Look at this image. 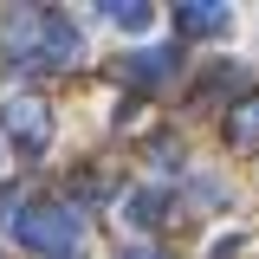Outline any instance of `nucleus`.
I'll list each match as a JSON object with an SVG mask.
<instances>
[{
  "mask_svg": "<svg viewBox=\"0 0 259 259\" xmlns=\"http://www.w3.org/2000/svg\"><path fill=\"white\" fill-rule=\"evenodd\" d=\"M104 20L117 32H130V39H149L156 32V7H143V0H123V7H104Z\"/></svg>",
  "mask_w": 259,
  "mask_h": 259,
  "instance_id": "0eeeda50",
  "label": "nucleus"
},
{
  "mask_svg": "<svg viewBox=\"0 0 259 259\" xmlns=\"http://www.w3.org/2000/svg\"><path fill=\"white\" fill-rule=\"evenodd\" d=\"M117 259H162L156 246H143V240H130V246H117Z\"/></svg>",
  "mask_w": 259,
  "mask_h": 259,
  "instance_id": "6e6552de",
  "label": "nucleus"
},
{
  "mask_svg": "<svg viewBox=\"0 0 259 259\" xmlns=\"http://www.w3.org/2000/svg\"><path fill=\"white\" fill-rule=\"evenodd\" d=\"M0 233L26 253H46V259H65L84 246V214L78 207H20L13 221H0Z\"/></svg>",
  "mask_w": 259,
  "mask_h": 259,
  "instance_id": "f257e3e1",
  "label": "nucleus"
},
{
  "mask_svg": "<svg viewBox=\"0 0 259 259\" xmlns=\"http://www.w3.org/2000/svg\"><path fill=\"white\" fill-rule=\"evenodd\" d=\"M175 52H162V46H136V52H123V59H117V71H123L130 84H143V91H156V84H168V78H175Z\"/></svg>",
  "mask_w": 259,
  "mask_h": 259,
  "instance_id": "7ed1b4c3",
  "label": "nucleus"
},
{
  "mask_svg": "<svg viewBox=\"0 0 259 259\" xmlns=\"http://www.w3.org/2000/svg\"><path fill=\"white\" fill-rule=\"evenodd\" d=\"M0 143H13V156H26V162L46 156L52 149V110H46V97H32V91L7 97L0 104Z\"/></svg>",
  "mask_w": 259,
  "mask_h": 259,
  "instance_id": "f03ea898",
  "label": "nucleus"
},
{
  "mask_svg": "<svg viewBox=\"0 0 259 259\" xmlns=\"http://www.w3.org/2000/svg\"><path fill=\"white\" fill-rule=\"evenodd\" d=\"M227 143L233 149H259V97H240L227 110Z\"/></svg>",
  "mask_w": 259,
  "mask_h": 259,
  "instance_id": "423d86ee",
  "label": "nucleus"
},
{
  "mask_svg": "<svg viewBox=\"0 0 259 259\" xmlns=\"http://www.w3.org/2000/svg\"><path fill=\"white\" fill-rule=\"evenodd\" d=\"M0 156H7V143H0Z\"/></svg>",
  "mask_w": 259,
  "mask_h": 259,
  "instance_id": "1a4fd4ad",
  "label": "nucleus"
},
{
  "mask_svg": "<svg viewBox=\"0 0 259 259\" xmlns=\"http://www.w3.org/2000/svg\"><path fill=\"white\" fill-rule=\"evenodd\" d=\"M175 26L188 32V39H227L233 32V13L214 7V0H188V7H175Z\"/></svg>",
  "mask_w": 259,
  "mask_h": 259,
  "instance_id": "20e7f679",
  "label": "nucleus"
},
{
  "mask_svg": "<svg viewBox=\"0 0 259 259\" xmlns=\"http://www.w3.org/2000/svg\"><path fill=\"white\" fill-rule=\"evenodd\" d=\"M168 207H175V201H168V188H156V182H149V188H130V194H123V221L136 227V233L162 227V221H168Z\"/></svg>",
  "mask_w": 259,
  "mask_h": 259,
  "instance_id": "39448f33",
  "label": "nucleus"
}]
</instances>
